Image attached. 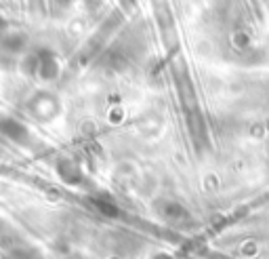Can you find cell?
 <instances>
[{
  "mask_svg": "<svg viewBox=\"0 0 269 259\" xmlns=\"http://www.w3.org/2000/svg\"><path fill=\"white\" fill-rule=\"evenodd\" d=\"M57 171H59V175L63 177V181H67V183H76V181H80V169H78V166H76L74 162H67V160L59 162Z\"/></svg>",
  "mask_w": 269,
  "mask_h": 259,
  "instance_id": "6da1fadb",
  "label": "cell"
},
{
  "mask_svg": "<svg viewBox=\"0 0 269 259\" xmlns=\"http://www.w3.org/2000/svg\"><path fill=\"white\" fill-rule=\"evenodd\" d=\"M0 128H3V133L17 139V141H23L26 139V128L19 124V122H15V120H5L3 124H0Z\"/></svg>",
  "mask_w": 269,
  "mask_h": 259,
  "instance_id": "7a4b0ae2",
  "label": "cell"
},
{
  "mask_svg": "<svg viewBox=\"0 0 269 259\" xmlns=\"http://www.w3.org/2000/svg\"><path fill=\"white\" fill-rule=\"evenodd\" d=\"M95 207H97L99 211H103L105 215H116V213H118L116 205H112V202H107V200H101V198L95 200Z\"/></svg>",
  "mask_w": 269,
  "mask_h": 259,
  "instance_id": "3957f363",
  "label": "cell"
}]
</instances>
